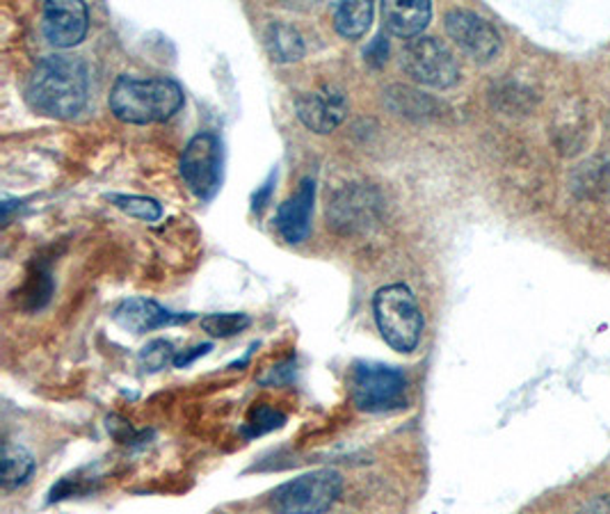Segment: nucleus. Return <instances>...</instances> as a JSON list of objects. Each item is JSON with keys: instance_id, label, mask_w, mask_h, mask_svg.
<instances>
[{"instance_id": "f257e3e1", "label": "nucleus", "mask_w": 610, "mask_h": 514, "mask_svg": "<svg viewBox=\"0 0 610 514\" xmlns=\"http://www.w3.org/2000/svg\"><path fill=\"white\" fill-rule=\"evenodd\" d=\"M28 101L53 120L76 117L90 99V69L76 55H49L28 81Z\"/></svg>"}, {"instance_id": "f03ea898", "label": "nucleus", "mask_w": 610, "mask_h": 514, "mask_svg": "<svg viewBox=\"0 0 610 514\" xmlns=\"http://www.w3.org/2000/svg\"><path fill=\"white\" fill-rule=\"evenodd\" d=\"M107 103L124 124H158L178 113L184 105V90L172 79L120 76Z\"/></svg>"}, {"instance_id": "7ed1b4c3", "label": "nucleus", "mask_w": 610, "mask_h": 514, "mask_svg": "<svg viewBox=\"0 0 610 514\" xmlns=\"http://www.w3.org/2000/svg\"><path fill=\"white\" fill-rule=\"evenodd\" d=\"M373 313L382 339L399 352H412L423 332V313L405 284H391L375 292Z\"/></svg>"}, {"instance_id": "20e7f679", "label": "nucleus", "mask_w": 610, "mask_h": 514, "mask_svg": "<svg viewBox=\"0 0 610 514\" xmlns=\"http://www.w3.org/2000/svg\"><path fill=\"white\" fill-rule=\"evenodd\" d=\"M350 393L356 410L369 414L396 412L407 405V380L393 366L362 361L352 369Z\"/></svg>"}, {"instance_id": "39448f33", "label": "nucleus", "mask_w": 610, "mask_h": 514, "mask_svg": "<svg viewBox=\"0 0 610 514\" xmlns=\"http://www.w3.org/2000/svg\"><path fill=\"white\" fill-rule=\"evenodd\" d=\"M343 492V479L334 469H316L283 483L270 494L275 514H322Z\"/></svg>"}, {"instance_id": "423d86ee", "label": "nucleus", "mask_w": 610, "mask_h": 514, "mask_svg": "<svg viewBox=\"0 0 610 514\" xmlns=\"http://www.w3.org/2000/svg\"><path fill=\"white\" fill-rule=\"evenodd\" d=\"M401 64L412 81L433 90H448L459 81V64L437 37L421 34L410 40L401 53Z\"/></svg>"}, {"instance_id": "0eeeda50", "label": "nucleus", "mask_w": 610, "mask_h": 514, "mask_svg": "<svg viewBox=\"0 0 610 514\" xmlns=\"http://www.w3.org/2000/svg\"><path fill=\"white\" fill-rule=\"evenodd\" d=\"M220 167H223V144L213 133L195 135L182 156V176L193 195L199 199L213 197L220 186Z\"/></svg>"}, {"instance_id": "6e6552de", "label": "nucleus", "mask_w": 610, "mask_h": 514, "mask_svg": "<svg viewBox=\"0 0 610 514\" xmlns=\"http://www.w3.org/2000/svg\"><path fill=\"white\" fill-rule=\"evenodd\" d=\"M444 25L451 40L476 62H492L500 53L498 30L472 10H451L444 17Z\"/></svg>"}, {"instance_id": "1a4fd4ad", "label": "nucleus", "mask_w": 610, "mask_h": 514, "mask_svg": "<svg viewBox=\"0 0 610 514\" xmlns=\"http://www.w3.org/2000/svg\"><path fill=\"white\" fill-rule=\"evenodd\" d=\"M380 215V197L366 186H345L328 206L330 225L341 234L366 229Z\"/></svg>"}, {"instance_id": "9d476101", "label": "nucleus", "mask_w": 610, "mask_h": 514, "mask_svg": "<svg viewBox=\"0 0 610 514\" xmlns=\"http://www.w3.org/2000/svg\"><path fill=\"white\" fill-rule=\"evenodd\" d=\"M90 28V12L81 0H53L44 8V37L55 49L79 47Z\"/></svg>"}, {"instance_id": "9b49d317", "label": "nucleus", "mask_w": 610, "mask_h": 514, "mask_svg": "<svg viewBox=\"0 0 610 514\" xmlns=\"http://www.w3.org/2000/svg\"><path fill=\"white\" fill-rule=\"evenodd\" d=\"M298 117L313 133H332L348 113L345 92L337 85H322L298 99Z\"/></svg>"}, {"instance_id": "f8f14e48", "label": "nucleus", "mask_w": 610, "mask_h": 514, "mask_svg": "<svg viewBox=\"0 0 610 514\" xmlns=\"http://www.w3.org/2000/svg\"><path fill=\"white\" fill-rule=\"evenodd\" d=\"M313 202H316V181L307 176L300 181V188L296 191V195L286 199L277 208L275 227L286 243L298 245L309 236Z\"/></svg>"}, {"instance_id": "ddd939ff", "label": "nucleus", "mask_w": 610, "mask_h": 514, "mask_svg": "<svg viewBox=\"0 0 610 514\" xmlns=\"http://www.w3.org/2000/svg\"><path fill=\"white\" fill-rule=\"evenodd\" d=\"M193 313H172L165 307H161L154 300L147 298H131L124 300L115 311H113V320L128 329L133 335H145V332H154V329L167 327V325H176V322H186L190 320Z\"/></svg>"}, {"instance_id": "4468645a", "label": "nucleus", "mask_w": 610, "mask_h": 514, "mask_svg": "<svg viewBox=\"0 0 610 514\" xmlns=\"http://www.w3.org/2000/svg\"><path fill=\"white\" fill-rule=\"evenodd\" d=\"M433 17V6L427 0H389L382 3V25L401 40H416Z\"/></svg>"}, {"instance_id": "2eb2a0df", "label": "nucleus", "mask_w": 610, "mask_h": 514, "mask_svg": "<svg viewBox=\"0 0 610 514\" xmlns=\"http://www.w3.org/2000/svg\"><path fill=\"white\" fill-rule=\"evenodd\" d=\"M263 40H266V49H268L270 58L281 64L300 62L307 53L300 30L289 23H270L266 28Z\"/></svg>"}, {"instance_id": "dca6fc26", "label": "nucleus", "mask_w": 610, "mask_h": 514, "mask_svg": "<svg viewBox=\"0 0 610 514\" xmlns=\"http://www.w3.org/2000/svg\"><path fill=\"white\" fill-rule=\"evenodd\" d=\"M373 3L369 0H350V3L334 6V25L345 40H359L364 37L373 21Z\"/></svg>"}, {"instance_id": "f3484780", "label": "nucleus", "mask_w": 610, "mask_h": 514, "mask_svg": "<svg viewBox=\"0 0 610 514\" xmlns=\"http://www.w3.org/2000/svg\"><path fill=\"white\" fill-rule=\"evenodd\" d=\"M386 103L393 113L405 115V117H425L435 113V101L425 96L423 92H416L405 85H393L386 90Z\"/></svg>"}, {"instance_id": "a211bd4d", "label": "nucleus", "mask_w": 610, "mask_h": 514, "mask_svg": "<svg viewBox=\"0 0 610 514\" xmlns=\"http://www.w3.org/2000/svg\"><path fill=\"white\" fill-rule=\"evenodd\" d=\"M32 471H34L32 455L21 446L8 444L3 453V487L12 490L23 485L32 475Z\"/></svg>"}, {"instance_id": "6ab92c4d", "label": "nucleus", "mask_w": 610, "mask_h": 514, "mask_svg": "<svg viewBox=\"0 0 610 514\" xmlns=\"http://www.w3.org/2000/svg\"><path fill=\"white\" fill-rule=\"evenodd\" d=\"M111 199L120 210H124L131 217L145 219V223H156L163 215V206L152 197H139V195H111Z\"/></svg>"}, {"instance_id": "aec40b11", "label": "nucleus", "mask_w": 610, "mask_h": 514, "mask_svg": "<svg viewBox=\"0 0 610 514\" xmlns=\"http://www.w3.org/2000/svg\"><path fill=\"white\" fill-rule=\"evenodd\" d=\"M249 322L252 320H249V316L245 313H210L201 318V327L210 337H218V339H229L240 335L242 329L249 327Z\"/></svg>"}, {"instance_id": "412c9836", "label": "nucleus", "mask_w": 610, "mask_h": 514, "mask_svg": "<svg viewBox=\"0 0 610 514\" xmlns=\"http://www.w3.org/2000/svg\"><path fill=\"white\" fill-rule=\"evenodd\" d=\"M176 354H174V348L169 341L165 339H158V341H152L149 346L142 348L139 352V366L149 373H156L161 369H165L167 363H174Z\"/></svg>"}, {"instance_id": "4be33fe9", "label": "nucleus", "mask_w": 610, "mask_h": 514, "mask_svg": "<svg viewBox=\"0 0 610 514\" xmlns=\"http://www.w3.org/2000/svg\"><path fill=\"white\" fill-rule=\"evenodd\" d=\"M283 421H286V417L279 414L277 410L259 408V410H255L252 421H249V434H263V432H270V430H275V428H281Z\"/></svg>"}, {"instance_id": "5701e85b", "label": "nucleus", "mask_w": 610, "mask_h": 514, "mask_svg": "<svg viewBox=\"0 0 610 514\" xmlns=\"http://www.w3.org/2000/svg\"><path fill=\"white\" fill-rule=\"evenodd\" d=\"M386 58H389V40H386L384 34H378V37H373V40L369 42V47L364 49V60L373 69H380V66L386 64Z\"/></svg>"}, {"instance_id": "b1692460", "label": "nucleus", "mask_w": 610, "mask_h": 514, "mask_svg": "<svg viewBox=\"0 0 610 514\" xmlns=\"http://www.w3.org/2000/svg\"><path fill=\"white\" fill-rule=\"evenodd\" d=\"M208 350H210V346L204 343V346H197V348H193V350H186V352H182V354H176L174 366H176V369H186V366H190L197 357L206 354Z\"/></svg>"}, {"instance_id": "393cba45", "label": "nucleus", "mask_w": 610, "mask_h": 514, "mask_svg": "<svg viewBox=\"0 0 610 514\" xmlns=\"http://www.w3.org/2000/svg\"><path fill=\"white\" fill-rule=\"evenodd\" d=\"M579 514H610V496L603 494V496L592 498L590 503H586V505L581 507Z\"/></svg>"}]
</instances>
